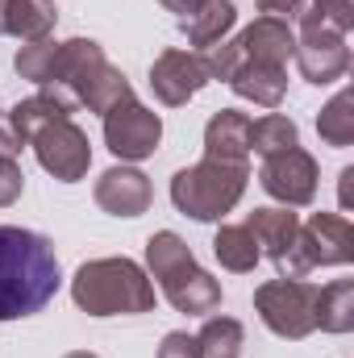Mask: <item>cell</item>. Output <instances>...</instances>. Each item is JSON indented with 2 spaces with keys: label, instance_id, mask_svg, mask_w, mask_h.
Here are the masks:
<instances>
[{
  "label": "cell",
  "instance_id": "6da1fadb",
  "mask_svg": "<svg viewBox=\"0 0 354 358\" xmlns=\"http://www.w3.org/2000/svg\"><path fill=\"white\" fill-rule=\"evenodd\" d=\"M63 283L55 242L21 229L0 225V321H21L42 313Z\"/></svg>",
  "mask_w": 354,
  "mask_h": 358
},
{
  "label": "cell",
  "instance_id": "7a4b0ae2",
  "mask_svg": "<svg viewBox=\"0 0 354 358\" xmlns=\"http://www.w3.org/2000/svg\"><path fill=\"white\" fill-rule=\"evenodd\" d=\"M71 300L88 317H138L155 308V283L134 259H88L71 279Z\"/></svg>",
  "mask_w": 354,
  "mask_h": 358
},
{
  "label": "cell",
  "instance_id": "3957f363",
  "mask_svg": "<svg viewBox=\"0 0 354 358\" xmlns=\"http://www.w3.org/2000/svg\"><path fill=\"white\" fill-rule=\"evenodd\" d=\"M146 267L159 279L167 304L187 317H208L221 308V283L200 267L176 229H159L146 238Z\"/></svg>",
  "mask_w": 354,
  "mask_h": 358
},
{
  "label": "cell",
  "instance_id": "277c9868",
  "mask_svg": "<svg viewBox=\"0 0 354 358\" xmlns=\"http://www.w3.org/2000/svg\"><path fill=\"white\" fill-rule=\"evenodd\" d=\"M250 183V163H221L200 159L171 176V204L192 221H221Z\"/></svg>",
  "mask_w": 354,
  "mask_h": 358
},
{
  "label": "cell",
  "instance_id": "5b68a950",
  "mask_svg": "<svg viewBox=\"0 0 354 358\" xmlns=\"http://www.w3.org/2000/svg\"><path fill=\"white\" fill-rule=\"evenodd\" d=\"M255 313L275 338L300 342L317 329V283L309 279H267L255 287Z\"/></svg>",
  "mask_w": 354,
  "mask_h": 358
},
{
  "label": "cell",
  "instance_id": "8992f818",
  "mask_svg": "<svg viewBox=\"0 0 354 358\" xmlns=\"http://www.w3.org/2000/svg\"><path fill=\"white\" fill-rule=\"evenodd\" d=\"M159 142H163V117L155 108H146L138 96H125L104 113V146L121 163L150 159L159 150Z\"/></svg>",
  "mask_w": 354,
  "mask_h": 358
},
{
  "label": "cell",
  "instance_id": "52a82bcc",
  "mask_svg": "<svg viewBox=\"0 0 354 358\" xmlns=\"http://www.w3.org/2000/svg\"><path fill=\"white\" fill-rule=\"evenodd\" d=\"M29 146H34L42 171L55 176L59 183H80L92 167V142L71 117H63V121L46 125L42 134H34Z\"/></svg>",
  "mask_w": 354,
  "mask_h": 358
},
{
  "label": "cell",
  "instance_id": "ba28073f",
  "mask_svg": "<svg viewBox=\"0 0 354 358\" xmlns=\"http://www.w3.org/2000/svg\"><path fill=\"white\" fill-rule=\"evenodd\" d=\"M296 67L317 88L346 80V71H351L346 34L325 29V25H313V21H300V34H296Z\"/></svg>",
  "mask_w": 354,
  "mask_h": 358
},
{
  "label": "cell",
  "instance_id": "9c48e42d",
  "mask_svg": "<svg viewBox=\"0 0 354 358\" xmlns=\"http://www.w3.org/2000/svg\"><path fill=\"white\" fill-rule=\"evenodd\" d=\"M317 179H321L317 159H313L309 150H300V146H292V150H283V155H271V159H263V167H259L263 192L271 200H279L283 208H304V204H313Z\"/></svg>",
  "mask_w": 354,
  "mask_h": 358
},
{
  "label": "cell",
  "instance_id": "30bf717a",
  "mask_svg": "<svg viewBox=\"0 0 354 358\" xmlns=\"http://www.w3.org/2000/svg\"><path fill=\"white\" fill-rule=\"evenodd\" d=\"M208 84H213V76H208V63H204L200 50H176L171 46V50H163L150 63V92L167 108L187 104L196 92H204Z\"/></svg>",
  "mask_w": 354,
  "mask_h": 358
},
{
  "label": "cell",
  "instance_id": "8fae6325",
  "mask_svg": "<svg viewBox=\"0 0 354 358\" xmlns=\"http://www.w3.org/2000/svg\"><path fill=\"white\" fill-rule=\"evenodd\" d=\"M309 267H346L354 263V229L342 213H313L296 238Z\"/></svg>",
  "mask_w": 354,
  "mask_h": 358
},
{
  "label": "cell",
  "instance_id": "7c38bea8",
  "mask_svg": "<svg viewBox=\"0 0 354 358\" xmlns=\"http://www.w3.org/2000/svg\"><path fill=\"white\" fill-rule=\"evenodd\" d=\"M150 200H155V187L138 167L121 163V167H108L96 179V204L108 217H142L150 208Z\"/></svg>",
  "mask_w": 354,
  "mask_h": 358
},
{
  "label": "cell",
  "instance_id": "4fadbf2b",
  "mask_svg": "<svg viewBox=\"0 0 354 358\" xmlns=\"http://www.w3.org/2000/svg\"><path fill=\"white\" fill-rule=\"evenodd\" d=\"M238 50L242 59L250 63H267V67H283L296 59V34H292V21H279V17H255L238 38Z\"/></svg>",
  "mask_w": 354,
  "mask_h": 358
},
{
  "label": "cell",
  "instance_id": "5bb4252c",
  "mask_svg": "<svg viewBox=\"0 0 354 358\" xmlns=\"http://www.w3.org/2000/svg\"><path fill=\"white\" fill-rule=\"evenodd\" d=\"M204 159L246 163L250 159V117L238 108H221L204 125Z\"/></svg>",
  "mask_w": 354,
  "mask_h": 358
},
{
  "label": "cell",
  "instance_id": "9a60e30c",
  "mask_svg": "<svg viewBox=\"0 0 354 358\" xmlns=\"http://www.w3.org/2000/svg\"><path fill=\"white\" fill-rule=\"evenodd\" d=\"M55 21H59L55 0H0V34H8L17 42L50 38Z\"/></svg>",
  "mask_w": 354,
  "mask_h": 358
},
{
  "label": "cell",
  "instance_id": "2e32d148",
  "mask_svg": "<svg viewBox=\"0 0 354 358\" xmlns=\"http://www.w3.org/2000/svg\"><path fill=\"white\" fill-rule=\"evenodd\" d=\"M225 84L238 92L242 100H250V104L279 108L283 96H288V71H283V67H267V63H250V59H242V63L229 71Z\"/></svg>",
  "mask_w": 354,
  "mask_h": 358
},
{
  "label": "cell",
  "instance_id": "e0dca14e",
  "mask_svg": "<svg viewBox=\"0 0 354 358\" xmlns=\"http://www.w3.org/2000/svg\"><path fill=\"white\" fill-rule=\"evenodd\" d=\"M242 225L255 234L259 250H263L271 263H279L288 250H296V238H300V217H296V213H288V208H255Z\"/></svg>",
  "mask_w": 354,
  "mask_h": 358
},
{
  "label": "cell",
  "instance_id": "ac0fdd59",
  "mask_svg": "<svg viewBox=\"0 0 354 358\" xmlns=\"http://www.w3.org/2000/svg\"><path fill=\"white\" fill-rule=\"evenodd\" d=\"M234 25H238V8H234V0H204L192 17L179 21V34L187 38V46L208 50V46L225 42V34H229Z\"/></svg>",
  "mask_w": 354,
  "mask_h": 358
},
{
  "label": "cell",
  "instance_id": "d6986e66",
  "mask_svg": "<svg viewBox=\"0 0 354 358\" xmlns=\"http://www.w3.org/2000/svg\"><path fill=\"white\" fill-rule=\"evenodd\" d=\"M317 329L351 334L354 329V279H334L317 287Z\"/></svg>",
  "mask_w": 354,
  "mask_h": 358
},
{
  "label": "cell",
  "instance_id": "ffe728a7",
  "mask_svg": "<svg viewBox=\"0 0 354 358\" xmlns=\"http://www.w3.org/2000/svg\"><path fill=\"white\" fill-rule=\"evenodd\" d=\"M213 255H217L221 267L234 271V275L255 271L259 259H263V250H259V242H255V234L246 225H221L217 238H213Z\"/></svg>",
  "mask_w": 354,
  "mask_h": 358
},
{
  "label": "cell",
  "instance_id": "44dd1931",
  "mask_svg": "<svg viewBox=\"0 0 354 358\" xmlns=\"http://www.w3.org/2000/svg\"><path fill=\"white\" fill-rule=\"evenodd\" d=\"M292 146H300V129H296L292 117L267 113V117H259V121H250V150H255L259 159L283 155V150H292Z\"/></svg>",
  "mask_w": 354,
  "mask_h": 358
},
{
  "label": "cell",
  "instance_id": "7402d4cb",
  "mask_svg": "<svg viewBox=\"0 0 354 358\" xmlns=\"http://www.w3.org/2000/svg\"><path fill=\"white\" fill-rule=\"evenodd\" d=\"M63 117H71L63 104H55L50 96H25V100H17L13 108H8V125L21 134V142H29L34 134H42L46 125H55V121H63Z\"/></svg>",
  "mask_w": 354,
  "mask_h": 358
},
{
  "label": "cell",
  "instance_id": "603a6c76",
  "mask_svg": "<svg viewBox=\"0 0 354 358\" xmlns=\"http://www.w3.org/2000/svg\"><path fill=\"white\" fill-rule=\"evenodd\" d=\"M317 134L325 146H351L354 142V92L342 88L321 113H317Z\"/></svg>",
  "mask_w": 354,
  "mask_h": 358
},
{
  "label": "cell",
  "instance_id": "cb8c5ba5",
  "mask_svg": "<svg viewBox=\"0 0 354 358\" xmlns=\"http://www.w3.org/2000/svg\"><path fill=\"white\" fill-rule=\"evenodd\" d=\"M196 342H200V355L204 358H238L242 346H246V329L234 317H208L200 325Z\"/></svg>",
  "mask_w": 354,
  "mask_h": 358
},
{
  "label": "cell",
  "instance_id": "d4e9b609",
  "mask_svg": "<svg viewBox=\"0 0 354 358\" xmlns=\"http://www.w3.org/2000/svg\"><path fill=\"white\" fill-rule=\"evenodd\" d=\"M55 50H59V42H55V38L21 42V46H17V55H13V67H17V76L42 88V84L50 80V67H55Z\"/></svg>",
  "mask_w": 354,
  "mask_h": 358
},
{
  "label": "cell",
  "instance_id": "484cf974",
  "mask_svg": "<svg viewBox=\"0 0 354 358\" xmlns=\"http://www.w3.org/2000/svg\"><path fill=\"white\" fill-rule=\"evenodd\" d=\"M125 96H134L129 80H125V71H121V67H113V63H104V67H100V76L92 80L88 96H84V108L104 117V113H108L117 100H125Z\"/></svg>",
  "mask_w": 354,
  "mask_h": 358
},
{
  "label": "cell",
  "instance_id": "4316f807",
  "mask_svg": "<svg viewBox=\"0 0 354 358\" xmlns=\"http://www.w3.org/2000/svg\"><path fill=\"white\" fill-rule=\"evenodd\" d=\"M296 21H313V25H325V29L351 34L354 29V0H309L304 13H300Z\"/></svg>",
  "mask_w": 354,
  "mask_h": 358
},
{
  "label": "cell",
  "instance_id": "83f0119b",
  "mask_svg": "<svg viewBox=\"0 0 354 358\" xmlns=\"http://www.w3.org/2000/svg\"><path fill=\"white\" fill-rule=\"evenodd\" d=\"M21 192H25V176L17 167V159H0V208L17 204Z\"/></svg>",
  "mask_w": 354,
  "mask_h": 358
},
{
  "label": "cell",
  "instance_id": "f1b7e54d",
  "mask_svg": "<svg viewBox=\"0 0 354 358\" xmlns=\"http://www.w3.org/2000/svg\"><path fill=\"white\" fill-rule=\"evenodd\" d=\"M159 358H204V355H200V342H196L192 334L176 329V334H167V338H163Z\"/></svg>",
  "mask_w": 354,
  "mask_h": 358
},
{
  "label": "cell",
  "instance_id": "f546056e",
  "mask_svg": "<svg viewBox=\"0 0 354 358\" xmlns=\"http://www.w3.org/2000/svg\"><path fill=\"white\" fill-rule=\"evenodd\" d=\"M263 17H279V21H296L304 13V0H259Z\"/></svg>",
  "mask_w": 354,
  "mask_h": 358
},
{
  "label": "cell",
  "instance_id": "4dcf8cb0",
  "mask_svg": "<svg viewBox=\"0 0 354 358\" xmlns=\"http://www.w3.org/2000/svg\"><path fill=\"white\" fill-rule=\"evenodd\" d=\"M21 146H25V142H21V134H17V129L8 125V117H4V121H0V159H17V155H21Z\"/></svg>",
  "mask_w": 354,
  "mask_h": 358
},
{
  "label": "cell",
  "instance_id": "1f68e13d",
  "mask_svg": "<svg viewBox=\"0 0 354 358\" xmlns=\"http://www.w3.org/2000/svg\"><path fill=\"white\" fill-rule=\"evenodd\" d=\"M159 4H163L167 13H176L179 21H183V17H192V13H196V8H200L204 0H159Z\"/></svg>",
  "mask_w": 354,
  "mask_h": 358
},
{
  "label": "cell",
  "instance_id": "d6a6232c",
  "mask_svg": "<svg viewBox=\"0 0 354 358\" xmlns=\"http://www.w3.org/2000/svg\"><path fill=\"white\" fill-rule=\"evenodd\" d=\"M351 179H354V167L342 171V208H351Z\"/></svg>",
  "mask_w": 354,
  "mask_h": 358
},
{
  "label": "cell",
  "instance_id": "836d02e7",
  "mask_svg": "<svg viewBox=\"0 0 354 358\" xmlns=\"http://www.w3.org/2000/svg\"><path fill=\"white\" fill-rule=\"evenodd\" d=\"M67 358H100V355H92V350H76V355H67Z\"/></svg>",
  "mask_w": 354,
  "mask_h": 358
}]
</instances>
